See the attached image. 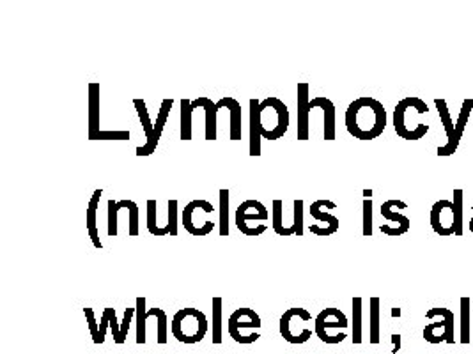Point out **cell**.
<instances>
[{"instance_id":"cell-22","label":"cell","mask_w":473,"mask_h":354,"mask_svg":"<svg viewBox=\"0 0 473 354\" xmlns=\"http://www.w3.org/2000/svg\"><path fill=\"white\" fill-rule=\"evenodd\" d=\"M117 209L121 211V209H128L130 211V225H128V234L130 236H139V206H137L133 200H128V198H124V200H121V202H117Z\"/></svg>"},{"instance_id":"cell-41","label":"cell","mask_w":473,"mask_h":354,"mask_svg":"<svg viewBox=\"0 0 473 354\" xmlns=\"http://www.w3.org/2000/svg\"><path fill=\"white\" fill-rule=\"evenodd\" d=\"M84 314H85V317H87V320H89L91 329H93L94 342H96V344H100V329H97L96 319H94V310L93 308H84Z\"/></svg>"},{"instance_id":"cell-18","label":"cell","mask_w":473,"mask_h":354,"mask_svg":"<svg viewBox=\"0 0 473 354\" xmlns=\"http://www.w3.org/2000/svg\"><path fill=\"white\" fill-rule=\"evenodd\" d=\"M103 190H94L93 197L89 200V207H87V213H85V218H87V231H89L91 241L96 248H103L102 241H100V231H97L96 224V215H97V206H100V198H102Z\"/></svg>"},{"instance_id":"cell-24","label":"cell","mask_w":473,"mask_h":354,"mask_svg":"<svg viewBox=\"0 0 473 354\" xmlns=\"http://www.w3.org/2000/svg\"><path fill=\"white\" fill-rule=\"evenodd\" d=\"M135 308H137V342L142 344V342H146V317H148L144 296H139V298H137Z\"/></svg>"},{"instance_id":"cell-23","label":"cell","mask_w":473,"mask_h":354,"mask_svg":"<svg viewBox=\"0 0 473 354\" xmlns=\"http://www.w3.org/2000/svg\"><path fill=\"white\" fill-rule=\"evenodd\" d=\"M470 316H472V300L468 296L461 298V340L470 342Z\"/></svg>"},{"instance_id":"cell-14","label":"cell","mask_w":473,"mask_h":354,"mask_svg":"<svg viewBox=\"0 0 473 354\" xmlns=\"http://www.w3.org/2000/svg\"><path fill=\"white\" fill-rule=\"evenodd\" d=\"M216 108H227L231 112V133H229V139L231 140H241V130H243V124H241V105L234 99V97H222L218 103H216Z\"/></svg>"},{"instance_id":"cell-25","label":"cell","mask_w":473,"mask_h":354,"mask_svg":"<svg viewBox=\"0 0 473 354\" xmlns=\"http://www.w3.org/2000/svg\"><path fill=\"white\" fill-rule=\"evenodd\" d=\"M220 236H229V190H220Z\"/></svg>"},{"instance_id":"cell-37","label":"cell","mask_w":473,"mask_h":354,"mask_svg":"<svg viewBox=\"0 0 473 354\" xmlns=\"http://www.w3.org/2000/svg\"><path fill=\"white\" fill-rule=\"evenodd\" d=\"M117 202L115 200H108V227H106V231H108V236H117Z\"/></svg>"},{"instance_id":"cell-19","label":"cell","mask_w":473,"mask_h":354,"mask_svg":"<svg viewBox=\"0 0 473 354\" xmlns=\"http://www.w3.org/2000/svg\"><path fill=\"white\" fill-rule=\"evenodd\" d=\"M194 108H204L206 112V140H216V103H213V99L209 97H199L192 102Z\"/></svg>"},{"instance_id":"cell-27","label":"cell","mask_w":473,"mask_h":354,"mask_svg":"<svg viewBox=\"0 0 473 354\" xmlns=\"http://www.w3.org/2000/svg\"><path fill=\"white\" fill-rule=\"evenodd\" d=\"M273 231L279 234V236H292L291 234V228L289 227H284V222H282V211H284V202L280 200V198H275L273 200Z\"/></svg>"},{"instance_id":"cell-10","label":"cell","mask_w":473,"mask_h":354,"mask_svg":"<svg viewBox=\"0 0 473 354\" xmlns=\"http://www.w3.org/2000/svg\"><path fill=\"white\" fill-rule=\"evenodd\" d=\"M229 333L234 340H240V331L243 328H261V317L252 308H238L236 312L231 314L227 322Z\"/></svg>"},{"instance_id":"cell-29","label":"cell","mask_w":473,"mask_h":354,"mask_svg":"<svg viewBox=\"0 0 473 354\" xmlns=\"http://www.w3.org/2000/svg\"><path fill=\"white\" fill-rule=\"evenodd\" d=\"M353 340L358 344L362 340V298H353Z\"/></svg>"},{"instance_id":"cell-4","label":"cell","mask_w":473,"mask_h":354,"mask_svg":"<svg viewBox=\"0 0 473 354\" xmlns=\"http://www.w3.org/2000/svg\"><path fill=\"white\" fill-rule=\"evenodd\" d=\"M207 319L206 314L200 312L199 308H181L179 312H176L172 322H170V329H172L174 337L179 342H186V344H195L204 338L207 333Z\"/></svg>"},{"instance_id":"cell-7","label":"cell","mask_w":473,"mask_h":354,"mask_svg":"<svg viewBox=\"0 0 473 354\" xmlns=\"http://www.w3.org/2000/svg\"><path fill=\"white\" fill-rule=\"evenodd\" d=\"M432 317H441L438 322L427 326L424 329V337L429 342H454V314L448 308H432L427 312V319Z\"/></svg>"},{"instance_id":"cell-26","label":"cell","mask_w":473,"mask_h":354,"mask_svg":"<svg viewBox=\"0 0 473 354\" xmlns=\"http://www.w3.org/2000/svg\"><path fill=\"white\" fill-rule=\"evenodd\" d=\"M472 108H473V99H465L463 102V106L459 110V115H457V123H456V142L459 145L461 139H463V133H465V128L470 121V115H472Z\"/></svg>"},{"instance_id":"cell-16","label":"cell","mask_w":473,"mask_h":354,"mask_svg":"<svg viewBox=\"0 0 473 354\" xmlns=\"http://www.w3.org/2000/svg\"><path fill=\"white\" fill-rule=\"evenodd\" d=\"M100 131V84H89V140H96Z\"/></svg>"},{"instance_id":"cell-3","label":"cell","mask_w":473,"mask_h":354,"mask_svg":"<svg viewBox=\"0 0 473 354\" xmlns=\"http://www.w3.org/2000/svg\"><path fill=\"white\" fill-rule=\"evenodd\" d=\"M429 114V106L420 97H404L393 110V130L404 140H420L429 133V124L420 117Z\"/></svg>"},{"instance_id":"cell-15","label":"cell","mask_w":473,"mask_h":354,"mask_svg":"<svg viewBox=\"0 0 473 354\" xmlns=\"http://www.w3.org/2000/svg\"><path fill=\"white\" fill-rule=\"evenodd\" d=\"M326 207H328V209H335L337 204L332 202V200H326V198L316 200V202H312V206H310V216H312L314 220H317V222H321V224H326V227L332 231V234H335V232L341 228V222H338V218H335V216L323 211Z\"/></svg>"},{"instance_id":"cell-35","label":"cell","mask_w":473,"mask_h":354,"mask_svg":"<svg viewBox=\"0 0 473 354\" xmlns=\"http://www.w3.org/2000/svg\"><path fill=\"white\" fill-rule=\"evenodd\" d=\"M148 231L152 236H161V228L157 225V200H148Z\"/></svg>"},{"instance_id":"cell-28","label":"cell","mask_w":473,"mask_h":354,"mask_svg":"<svg viewBox=\"0 0 473 354\" xmlns=\"http://www.w3.org/2000/svg\"><path fill=\"white\" fill-rule=\"evenodd\" d=\"M178 211L179 204L176 198L169 200V224L161 228V236H178Z\"/></svg>"},{"instance_id":"cell-8","label":"cell","mask_w":473,"mask_h":354,"mask_svg":"<svg viewBox=\"0 0 473 354\" xmlns=\"http://www.w3.org/2000/svg\"><path fill=\"white\" fill-rule=\"evenodd\" d=\"M268 218H270V213H268L266 206H262L255 198L241 202L236 209V216H234L238 231L245 236H254V232L249 227V222H264Z\"/></svg>"},{"instance_id":"cell-30","label":"cell","mask_w":473,"mask_h":354,"mask_svg":"<svg viewBox=\"0 0 473 354\" xmlns=\"http://www.w3.org/2000/svg\"><path fill=\"white\" fill-rule=\"evenodd\" d=\"M261 139L255 115L250 112V156H261Z\"/></svg>"},{"instance_id":"cell-17","label":"cell","mask_w":473,"mask_h":354,"mask_svg":"<svg viewBox=\"0 0 473 354\" xmlns=\"http://www.w3.org/2000/svg\"><path fill=\"white\" fill-rule=\"evenodd\" d=\"M314 106H321L323 112H325V140L332 142L335 140V105L332 99L328 97H314L310 99V108Z\"/></svg>"},{"instance_id":"cell-39","label":"cell","mask_w":473,"mask_h":354,"mask_svg":"<svg viewBox=\"0 0 473 354\" xmlns=\"http://www.w3.org/2000/svg\"><path fill=\"white\" fill-rule=\"evenodd\" d=\"M103 312H106V316H108V324H110V328H112V331H114V338H115V342H123V338H121V329H119V326H117V317H115V310L114 308H105Z\"/></svg>"},{"instance_id":"cell-36","label":"cell","mask_w":473,"mask_h":354,"mask_svg":"<svg viewBox=\"0 0 473 354\" xmlns=\"http://www.w3.org/2000/svg\"><path fill=\"white\" fill-rule=\"evenodd\" d=\"M452 193H454L452 202H454V206H456V215H457L456 236H463V200H465V195H463V190H459V188H456Z\"/></svg>"},{"instance_id":"cell-32","label":"cell","mask_w":473,"mask_h":354,"mask_svg":"<svg viewBox=\"0 0 473 354\" xmlns=\"http://www.w3.org/2000/svg\"><path fill=\"white\" fill-rule=\"evenodd\" d=\"M222 340V298H213V342Z\"/></svg>"},{"instance_id":"cell-33","label":"cell","mask_w":473,"mask_h":354,"mask_svg":"<svg viewBox=\"0 0 473 354\" xmlns=\"http://www.w3.org/2000/svg\"><path fill=\"white\" fill-rule=\"evenodd\" d=\"M289 228L295 236H303V200L301 198L295 200V224Z\"/></svg>"},{"instance_id":"cell-21","label":"cell","mask_w":473,"mask_h":354,"mask_svg":"<svg viewBox=\"0 0 473 354\" xmlns=\"http://www.w3.org/2000/svg\"><path fill=\"white\" fill-rule=\"evenodd\" d=\"M194 106L190 99L183 97L181 99V140H192V114H194Z\"/></svg>"},{"instance_id":"cell-40","label":"cell","mask_w":473,"mask_h":354,"mask_svg":"<svg viewBox=\"0 0 473 354\" xmlns=\"http://www.w3.org/2000/svg\"><path fill=\"white\" fill-rule=\"evenodd\" d=\"M135 314H137V308H126V310H124V320H123V324H121V338H123V342H124V338H126L128 328H130V322Z\"/></svg>"},{"instance_id":"cell-20","label":"cell","mask_w":473,"mask_h":354,"mask_svg":"<svg viewBox=\"0 0 473 354\" xmlns=\"http://www.w3.org/2000/svg\"><path fill=\"white\" fill-rule=\"evenodd\" d=\"M328 328H343V329H346L347 328V317L344 316H341V317H337L335 320H328V317H326V314H325V310H321L319 312V316L316 317V333H317V337L319 338H323L326 335V329Z\"/></svg>"},{"instance_id":"cell-6","label":"cell","mask_w":473,"mask_h":354,"mask_svg":"<svg viewBox=\"0 0 473 354\" xmlns=\"http://www.w3.org/2000/svg\"><path fill=\"white\" fill-rule=\"evenodd\" d=\"M406 207H408V204L397 200V198H392V200H387V202L381 204V216L389 222V224L380 227L383 234H387V236H402V234L410 231V218L395 211V209H406Z\"/></svg>"},{"instance_id":"cell-1","label":"cell","mask_w":473,"mask_h":354,"mask_svg":"<svg viewBox=\"0 0 473 354\" xmlns=\"http://www.w3.org/2000/svg\"><path fill=\"white\" fill-rule=\"evenodd\" d=\"M346 130L358 140H374L387 128V110L374 97H358L346 110Z\"/></svg>"},{"instance_id":"cell-38","label":"cell","mask_w":473,"mask_h":354,"mask_svg":"<svg viewBox=\"0 0 473 354\" xmlns=\"http://www.w3.org/2000/svg\"><path fill=\"white\" fill-rule=\"evenodd\" d=\"M364 236H372V200L365 198L364 200V225H362Z\"/></svg>"},{"instance_id":"cell-42","label":"cell","mask_w":473,"mask_h":354,"mask_svg":"<svg viewBox=\"0 0 473 354\" xmlns=\"http://www.w3.org/2000/svg\"><path fill=\"white\" fill-rule=\"evenodd\" d=\"M106 326H108V316H106V312H103L102 324H100V342H103V337H105V329H106Z\"/></svg>"},{"instance_id":"cell-34","label":"cell","mask_w":473,"mask_h":354,"mask_svg":"<svg viewBox=\"0 0 473 354\" xmlns=\"http://www.w3.org/2000/svg\"><path fill=\"white\" fill-rule=\"evenodd\" d=\"M148 317H157L158 320V340H167V316L161 308H151L148 310Z\"/></svg>"},{"instance_id":"cell-31","label":"cell","mask_w":473,"mask_h":354,"mask_svg":"<svg viewBox=\"0 0 473 354\" xmlns=\"http://www.w3.org/2000/svg\"><path fill=\"white\" fill-rule=\"evenodd\" d=\"M380 298H371V340H380Z\"/></svg>"},{"instance_id":"cell-12","label":"cell","mask_w":473,"mask_h":354,"mask_svg":"<svg viewBox=\"0 0 473 354\" xmlns=\"http://www.w3.org/2000/svg\"><path fill=\"white\" fill-rule=\"evenodd\" d=\"M309 84H298V140H309Z\"/></svg>"},{"instance_id":"cell-11","label":"cell","mask_w":473,"mask_h":354,"mask_svg":"<svg viewBox=\"0 0 473 354\" xmlns=\"http://www.w3.org/2000/svg\"><path fill=\"white\" fill-rule=\"evenodd\" d=\"M133 105H135L137 114H139V119H140V124H142L146 137H148L146 145L137 149V156H149V154H152V152L157 151V148H158L157 142H154V124H152L151 119H149V112H148V106H146L144 99L137 97V99H133Z\"/></svg>"},{"instance_id":"cell-43","label":"cell","mask_w":473,"mask_h":354,"mask_svg":"<svg viewBox=\"0 0 473 354\" xmlns=\"http://www.w3.org/2000/svg\"><path fill=\"white\" fill-rule=\"evenodd\" d=\"M364 195H365V198H371L372 197V190H364Z\"/></svg>"},{"instance_id":"cell-44","label":"cell","mask_w":473,"mask_h":354,"mask_svg":"<svg viewBox=\"0 0 473 354\" xmlns=\"http://www.w3.org/2000/svg\"><path fill=\"white\" fill-rule=\"evenodd\" d=\"M472 209H473V206H472ZM470 231H472V234H473V218L470 220Z\"/></svg>"},{"instance_id":"cell-2","label":"cell","mask_w":473,"mask_h":354,"mask_svg":"<svg viewBox=\"0 0 473 354\" xmlns=\"http://www.w3.org/2000/svg\"><path fill=\"white\" fill-rule=\"evenodd\" d=\"M250 112L255 115L259 133L262 139L279 140L286 135L289 128V108L279 97H266L259 102L255 97L250 99Z\"/></svg>"},{"instance_id":"cell-13","label":"cell","mask_w":473,"mask_h":354,"mask_svg":"<svg viewBox=\"0 0 473 354\" xmlns=\"http://www.w3.org/2000/svg\"><path fill=\"white\" fill-rule=\"evenodd\" d=\"M195 209H203L204 213L211 215V213H215V207H213L211 202H207V200L195 198V200H192V202L186 204L185 209H183L181 224H183V227H185V231L188 232V234H192V236H206V234H204L203 231H199V228H197V225L194 224V211Z\"/></svg>"},{"instance_id":"cell-9","label":"cell","mask_w":473,"mask_h":354,"mask_svg":"<svg viewBox=\"0 0 473 354\" xmlns=\"http://www.w3.org/2000/svg\"><path fill=\"white\" fill-rule=\"evenodd\" d=\"M435 106L438 108L439 119H441V124L445 128V133H447V145H441L438 149V156H452L454 152L457 151V142H456V123H452V117H450V112H448V106L445 99L441 97H436Z\"/></svg>"},{"instance_id":"cell-5","label":"cell","mask_w":473,"mask_h":354,"mask_svg":"<svg viewBox=\"0 0 473 354\" xmlns=\"http://www.w3.org/2000/svg\"><path fill=\"white\" fill-rule=\"evenodd\" d=\"M429 224L439 236H452L457 232V215L452 200H438L432 204L429 213Z\"/></svg>"}]
</instances>
